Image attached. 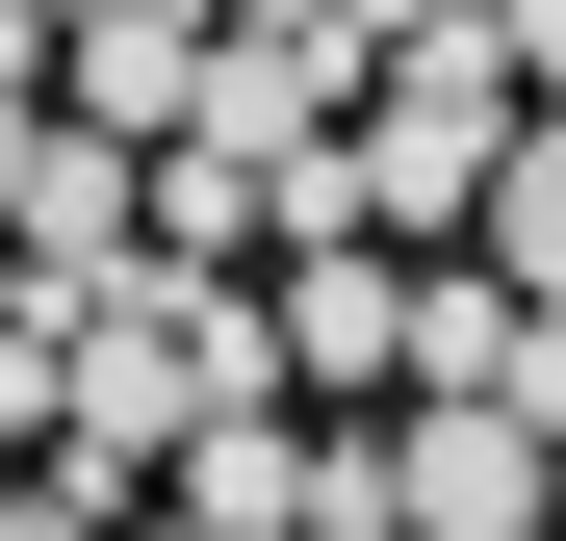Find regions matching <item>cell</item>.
Instances as JSON below:
<instances>
[{
    "label": "cell",
    "mask_w": 566,
    "mask_h": 541,
    "mask_svg": "<svg viewBox=\"0 0 566 541\" xmlns=\"http://www.w3.org/2000/svg\"><path fill=\"white\" fill-rule=\"evenodd\" d=\"M490 155H515V27L490 0H412L387 104H360V232H490Z\"/></svg>",
    "instance_id": "cell-1"
},
{
    "label": "cell",
    "mask_w": 566,
    "mask_h": 541,
    "mask_svg": "<svg viewBox=\"0 0 566 541\" xmlns=\"http://www.w3.org/2000/svg\"><path fill=\"white\" fill-rule=\"evenodd\" d=\"M541 490H566V413H515V387H412L387 413V516L412 541H541Z\"/></svg>",
    "instance_id": "cell-2"
},
{
    "label": "cell",
    "mask_w": 566,
    "mask_h": 541,
    "mask_svg": "<svg viewBox=\"0 0 566 541\" xmlns=\"http://www.w3.org/2000/svg\"><path fill=\"white\" fill-rule=\"evenodd\" d=\"M207 0H77V27H52V104L77 129H129V155H180V104H207Z\"/></svg>",
    "instance_id": "cell-3"
},
{
    "label": "cell",
    "mask_w": 566,
    "mask_h": 541,
    "mask_svg": "<svg viewBox=\"0 0 566 541\" xmlns=\"http://www.w3.org/2000/svg\"><path fill=\"white\" fill-rule=\"evenodd\" d=\"M283 361H310V387H412V284L360 232H283Z\"/></svg>",
    "instance_id": "cell-4"
},
{
    "label": "cell",
    "mask_w": 566,
    "mask_h": 541,
    "mask_svg": "<svg viewBox=\"0 0 566 541\" xmlns=\"http://www.w3.org/2000/svg\"><path fill=\"white\" fill-rule=\"evenodd\" d=\"M310 465H335V438H283V387H232L207 438H180V516H207V541H310Z\"/></svg>",
    "instance_id": "cell-5"
},
{
    "label": "cell",
    "mask_w": 566,
    "mask_h": 541,
    "mask_svg": "<svg viewBox=\"0 0 566 541\" xmlns=\"http://www.w3.org/2000/svg\"><path fill=\"white\" fill-rule=\"evenodd\" d=\"M490 258L566 310V104H515V155H490Z\"/></svg>",
    "instance_id": "cell-6"
},
{
    "label": "cell",
    "mask_w": 566,
    "mask_h": 541,
    "mask_svg": "<svg viewBox=\"0 0 566 541\" xmlns=\"http://www.w3.org/2000/svg\"><path fill=\"white\" fill-rule=\"evenodd\" d=\"M490 27H515V104H566V0H490Z\"/></svg>",
    "instance_id": "cell-7"
},
{
    "label": "cell",
    "mask_w": 566,
    "mask_h": 541,
    "mask_svg": "<svg viewBox=\"0 0 566 541\" xmlns=\"http://www.w3.org/2000/svg\"><path fill=\"white\" fill-rule=\"evenodd\" d=\"M27 155H52V104H27V77H0V207H27Z\"/></svg>",
    "instance_id": "cell-8"
},
{
    "label": "cell",
    "mask_w": 566,
    "mask_h": 541,
    "mask_svg": "<svg viewBox=\"0 0 566 541\" xmlns=\"http://www.w3.org/2000/svg\"><path fill=\"white\" fill-rule=\"evenodd\" d=\"M0 541H104V516H77V490H0Z\"/></svg>",
    "instance_id": "cell-9"
}]
</instances>
